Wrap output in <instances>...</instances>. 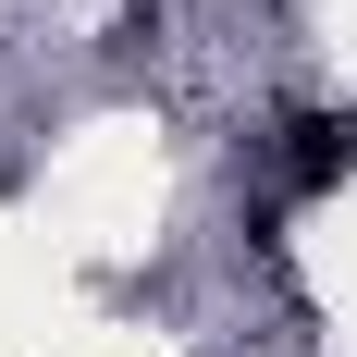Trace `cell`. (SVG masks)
<instances>
[{
    "label": "cell",
    "mask_w": 357,
    "mask_h": 357,
    "mask_svg": "<svg viewBox=\"0 0 357 357\" xmlns=\"http://www.w3.org/2000/svg\"><path fill=\"white\" fill-rule=\"evenodd\" d=\"M284 136H296V185H333V173H357V123H333V111H296Z\"/></svg>",
    "instance_id": "6da1fadb"
}]
</instances>
